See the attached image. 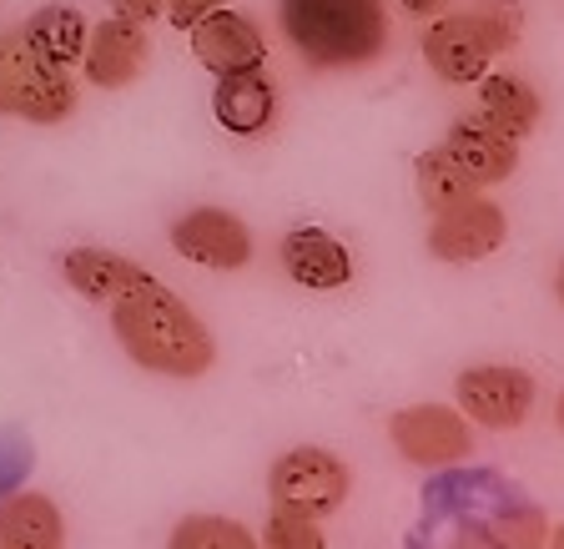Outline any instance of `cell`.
<instances>
[{
    "mask_svg": "<svg viewBox=\"0 0 564 549\" xmlns=\"http://www.w3.org/2000/svg\"><path fill=\"white\" fill-rule=\"evenodd\" d=\"M111 333L137 368L162 378H202L217 363L207 323L166 282L147 278L111 303Z\"/></svg>",
    "mask_w": 564,
    "mask_h": 549,
    "instance_id": "obj_1",
    "label": "cell"
},
{
    "mask_svg": "<svg viewBox=\"0 0 564 549\" xmlns=\"http://www.w3.org/2000/svg\"><path fill=\"white\" fill-rule=\"evenodd\" d=\"M278 31L307 71H368L388 56L383 0H278Z\"/></svg>",
    "mask_w": 564,
    "mask_h": 549,
    "instance_id": "obj_2",
    "label": "cell"
},
{
    "mask_svg": "<svg viewBox=\"0 0 564 549\" xmlns=\"http://www.w3.org/2000/svg\"><path fill=\"white\" fill-rule=\"evenodd\" d=\"M76 101H82V92H76V76L66 66L41 56L21 25L0 31V117L56 127L76 111Z\"/></svg>",
    "mask_w": 564,
    "mask_h": 549,
    "instance_id": "obj_3",
    "label": "cell"
},
{
    "mask_svg": "<svg viewBox=\"0 0 564 549\" xmlns=\"http://www.w3.org/2000/svg\"><path fill=\"white\" fill-rule=\"evenodd\" d=\"M348 489H352V469L333 449H317V444L288 449L268 469L272 504H293V509H303L313 519L338 515L343 504H348Z\"/></svg>",
    "mask_w": 564,
    "mask_h": 549,
    "instance_id": "obj_4",
    "label": "cell"
},
{
    "mask_svg": "<svg viewBox=\"0 0 564 549\" xmlns=\"http://www.w3.org/2000/svg\"><path fill=\"white\" fill-rule=\"evenodd\" d=\"M388 439L413 469H454L474 454L469 419L448 403H409L388 419Z\"/></svg>",
    "mask_w": 564,
    "mask_h": 549,
    "instance_id": "obj_5",
    "label": "cell"
},
{
    "mask_svg": "<svg viewBox=\"0 0 564 549\" xmlns=\"http://www.w3.org/2000/svg\"><path fill=\"white\" fill-rule=\"evenodd\" d=\"M505 237H509L505 207L494 197H484V192H474V197L434 212V223H429V258L448 262V268H469V262L494 258L505 247Z\"/></svg>",
    "mask_w": 564,
    "mask_h": 549,
    "instance_id": "obj_6",
    "label": "cell"
},
{
    "mask_svg": "<svg viewBox=\"0 0 564 549\" xmlns=\"http://www.w3.org/2000/svg\"><path fill=\"white\" fill-rule=\"evenodd\" d=\"M534 378L514 363H479V368H464L454 378V398L458 413L484 429H519V423L534 413Z\"/></svg>",
    "mask_w": 564,
    "mask_h": 549,
    "instance_id": "obj_7",
    "label": "cell"
},
{
    "mask_svg": "<svg viewBox=\"0 0 564 549\" xmlns=\"http://www.w3.org/2000/svg\"><path fill=\"white\" fill-rule=\"evenodd\" d=\"M152 61V35H147V21L117 11L101 15V21L86 31V51H82V71L86 82L101 86V92H121L147 71Z\"/></svg>",
    "mask_w": 564,
    "mask_h": 549,
    "instance_id": "obj_8",
    "label": "cell"
},
{
    "mask_svg": "<svg viewBox=\"0 0 564 549\" xmlns=\"http://www.w3.org/2000/svg\"><path fill=\"white\" fill-rule=\"evenodd\" d=\"M172 247H176V258H187L212 272H237L252 262V233H247V223L227 207L182 212L172 223Z\"/></svg>",
    "mask_w": 564,
    "mask_h": 549,
    "instance_id": "obj_9",
    "label": "cell"
},
{
    "mask_svg": "<svg viewBox=\"0 0 564 549\" xmlns=\"http://www.w3.org/2000/svg\"><path fill=\"white\" fill-rule=\"evenodd\" d=\"M494 56H499V51H494V41L484 35L474 11L434 15L429 31H423V61H429V71L448 86H479V76H489Z\"/></svg>",
    "mask_w": 564,
    "mask_h": 549,
    "instance_id": "obj_10",
    "label": "cell"
},
{
    "mask_svg": "<svg viewBox=\"0 0 564 549\" xmlns=\"http://www.w3.org/2000/svg\"><path fill=\"white\" fill-rule=\"evenodd\" d=\"M192 56L212 71V76H232V71H258L268 61V41H262L258 21L242 11H212L192 25Z\"/></svg>",
    "mask_w": 564,
    "mask_h": 549,
    "instance_id": "obj_11",
    "label": "cell"
},
{
    "mask_svg": "<svg viewBox=\"0 0 564 549\" xmlns=\"http://www.w3.org/2000/svg\"><path fill=\"white\" fill-rule=\"evenodd\" d=\"M278 262L282 272L307 292H333L352 282V252L348 243H338L323 227H293V233L278 243Z\"/></svg>",
    "mask_w": 564,
    "mask_h": 549,
    "instance_id": "obj_12",
    "label": "cell"
},
{
    "mask_svg": "<svg viewBox=\"0 0 564 549\" xmlns=\"http://www.w3.org/2000/svg\"><path fill=\"white\" fill-rule=\"evenodd\" d=\"M444 152L454 157L479 187H499L519 166V141L505 137L499 127H489L484 117H458L454 127L444 131Z\"/></svg>",
    "mask_w": 564,
    "mask_h": 549,
    "instance_id": "obj_13",
    "label": "cell"
},
{
    "mask_svg": "<svg viewBox=\"0 0 564 549\" xmlns=\"http://www.w3.org/2000/svg\"><path fill=\"white\" fill-rule=\"evenodd\" d=\"M56 272L66 278L70 292H82L86 303H101V308H111L121 292H131L137 282L152 278L141 262L121 258V252H106V247H70V252H61Z\"/></svg>",
    "mask_w": 564,
    "mask_h": 549,
    "instance_id": "obj_14",
    "label": "cell"
},
{
    "mask_svg": "<svg viewBox=\"0 0 564 549\" xmlns=\"http://www.w3.org/2000/svg\"><path fill=\"white\" fill-rule=\"evenodd\" d=\"M212 117H217L223 131H232V137H258V131H268L272 117H278V92H272V82L262 76V66L217 76V86H212Z\"/></svg>",
    "mask_w": 564,
    "mask_h": 549,
    "instance_id": "obj_15",
    "label": "cell"
},
{
    "mask_svg": "<svg viewBox=\"0 0 564 549\" xmlns=\"http://www.w3.org/2000/svg\"><path fill=\"white\" fill-rule=\"evenodd\" d=\"M479 117L489 127H499L505 137L524 141L540 131L544 101L540 92L524 82V76H509V71H494V76H479Z\"/></svg>",
    "mask_w": 564,
    "mask_h": 549,
    "instance_id": "obj_16",
    "label": "cell"
},
{
    "mask_svg": "<svg viewBox=\"0 0 564 549\" xmlns=\"http://www.w3.org/2000/svg\"><path fill=\"white\" fill-rule=\"evenodd\" d=\"M61 539H66V519L56 499L31 489L0 499V545L6 549H56Z\"/></svg>",
    "mask_w": 564,
    "mask_h": 549,
    "instance_id": "obj_17",
    "label": "cell"
},
{
    "mask_svg": "<svg viewBox=\"0 0 564 549\" xmlns=\"http://www.w3.org/2000/svg\"><path fill=\"white\" fill-rule=\"evenodd\" d=\"M21 31L31 35V46L41 51L46 61H56V66L70 71V66H82V51H86V31H91V21H86L76 6H41V11H35Z\"/></svg>",
    "mask_w": 564,
    "mask_h": 549,
    "instance_id": "obj_18",
    "label": "cell"
},
{
    "mask_svg": "<svg viewBox=\"0 0 564 549\" xmlns=\"http://www.w3.org/2000/svg\"><path fill=\"white\" fill-rule=\"evenodd\" d=\"M413 187H419V202H423L429 217L444 212V207H454V202H464V197H474V192H484L479 182L444 152V147H434V152H423L419 162H413Z\"/></svg>",
    "mask_w": 564,
    "mask_h": 549,
    "instance_id": "obj_19",
    "label": "cell"
},
{
    "mask_svg": "<svg viewBox=\"0 0 564 549\" xmlns=\"http://www.w3.org/2000/svg\"><path fill=\"white\" fill-rule=\"evenodd\" d=\"M172 545L176 549H252L258 545V535L247 525H237V519L227 515H187L182 525L172 529Z\"/></svg>",
    "mask_w": 564,
    "mask_h": 549,
    "instance_id": "obj_20",
    "label": "cell"
},
{
    "mask_svg": "<svg viewBox=\"0 0 564 549\" xmlns=\"http://www.w3.org/2000/svg\"><path fill=\"white\" fill-rule=\"evenodd\" d=\"M268 545L272 549H323L328 539H323V525H317L313 515H303V509H293V504H272Z\"/></svg>",
    "mask_w": 564,
    "mask_h": 549,
    "instance_id": "obj_21",
    "label": "cell"
},
{
    "mask_svg": "<svg viewBox=\"0 0 564 549\" xmlns=\"http://www.w3.org/2000/svg\"><path fill=\"white\" fill-rule=\"evenodd\" d=\"M474 15H479L484 35L494 41V51H499V56L519 46V25H524V15H519L514 0H484V6H474Z\"/></svg>",
    "mask_w": 564,
    "mask_h": 549,
    "instance_id": "obj_22",
    "label": "cell"
},
{
    "mask_svg": "<svg viewBox=\"0 0 564 549\" xmlns=\"http://www.w3.org/2000/svg\"><path fill=\"white\" fill-rule=\"evenodd\" d=\"M227 0H166V21L176 25V31H192V25L202 21V15H212V11H223Z\"/></svg>",
    "mask_w": 564,
    "mask_h": 549,
    "instance_id": "obj_23",
    "label": "cell"
},
{
    "mask_svg": "<svg viewBox=\"0 0 564 549\" xmlns=\"http://www.w3.org/2000/svg\"><path fill=\"white\" fill-rule=\"evenodd\" d=\"M117 11H127V15H137V21H156V15L166 11V0H111Z\"/></svg>",
    "mask_w": 564,
    "mask_h": 549,
    "instance_id": "obj_24",
    "label": "cell"
},
{
    "mask_svg": "<svg viewBox=\"0 0 564 549\" xmlns=\"http://www.w3.org/2000/svg\"><path fill=\"white\" fill-rule=\"evenodd\" d=\"M399 6H403V11H409V15H423V21H429V15H438V11H444V0H399Z\"/></svg>",
    "mask_w": 564,
    "mask_h": 549,
    "instance_id": "obj_25",
    "label": "cell"
},
{
    "mask_svg": "<svg viewBox=\"0 0 564 549\" xmlns=\"http://www.w3.org/2000/svg\"><path fill=\"white\" fill-rule=\"evenodd\" d=\"M554 298H560V308H564V262H560V272H554Z\"/></svg>",
    "mask_w": 564,
    "mask_h": 549,
    "instance_id": "obj_26",
    "label": "cell"
},
{
    "mask_svg": "<svg viewBox=\"0 0 564 549\" xmlns=\"http://www.w3.org/2000/svg\"><path fill=\"white\" fill-rule=\"evenodd\" d=\"M554 423H560V433H564V394H560V403H554Z\"/></svg>",
    "mask_w": 564,
    "mask_h": 549,
    "instance_id": "obj_27",
    "label": "cell"
},
{
    "mask_svg": "<svg viewBox=\"0 0 564 549\" xmlns=\"http://www.w3.org/2000/svg\"><path fill=\"white\" fill-rule=\"evenodd\" d=\"M550 539H560V545H564V529H560V535H550Z\"/></svg>",
    "mask_w": 564,
    "mask_h": 549,
    "instance_id": "obj_28",
    "label": "cell"
}]
</instances>
